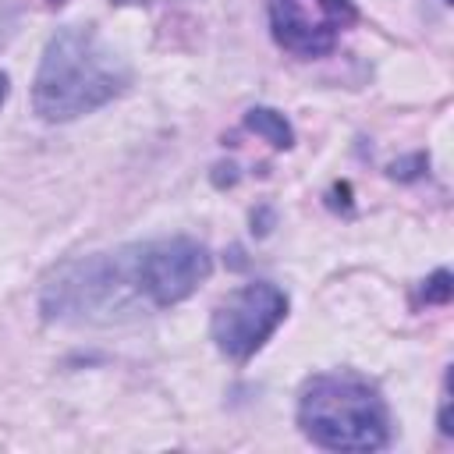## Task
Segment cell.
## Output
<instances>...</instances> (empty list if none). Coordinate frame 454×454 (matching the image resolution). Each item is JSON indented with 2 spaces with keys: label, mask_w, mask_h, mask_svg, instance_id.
I'll list each match as a JSON object with an SVG mask.
<instances>
[{
  "label": "cell",
  "mask_w": 454,
  "mask_h": 454,
  "mask_svg": "<svg viewBox=\"0 0 454 454\" xmlns=\"http://www.w3.org/2000/svg\"><path fill=\"white\" fill-rule=\"evenodd\" d=\"M135 255H138L142 291H145V298H149L153 309H170V305L184 301L213 273V255L195 238L138 241L135 245Z\"/></svg>",
  "instance_id": "obj_5"
},
{
  "label": "cell",
  "mask_w": 454,
  "mask_h": 454,
  "mask_svg": "<svg viewBox=\"0 0 454 454\" xmlns=\"http://www.w3.org/2000/svg\"><path fill=\"white\" fill-rule=\"evenodd\" d=\"M128 85V60L96 28L67 25L43 50L32 82V106L46 124H64L106 106Z\"/></svg>",
  "instance_id": "obj_1"
},
{
  "label": "cell",
  "mask_w": 454,
  "mask_h": 454,
  "mask_svg": "<svg viewBox=\"0 0 454 454\" xmlns=\"http://www.w3.org/2000/svg\"><path fill=\"white\" fill-rule=\"evenodd\" d=\"M7 89H11V85H7V74L0 71V106H4V99H7Z\"/></svg>",
  "instance_id": "obj_9"
},
{
  "label": "cell",
  "mask_w": 454,
  "mask_h": 454,
  "mask_svg": "<svg viewBox=\"0 0 454 454\" xmlns=\"http://www.w3.org/2000/svg\"><path fill=\"white\" fill-rule=\"evenodd\" d=\"M298 429L323 450H380L390 440V411L365 376L319 372L298 394Z\"/></svg>",
  "instance_id": "obj_3"
},
{
  "label": "cell",
  "mask_w": 454,
  "mask_h": 454,
  "mask_svg": "<svg viewBox=\"0 0 454 454\" xmlns=\"http://www.w3.org/2000/svg\"><path fill=\"white\" fill-rule=\"evenodd\" d=\"M270 32L294 57H323L358 21L355 0H270Z\"/></svg>",
  "instance_id": "obj_6"
},
{
  "label": "cell",
  "mask_w": 454,
  "mask_h": 454,
  "mask_svg": "<svg viewBox=\"0 0 454 454\" xmlns=\"http://www.w3.org/2000/svg\"><path fill=\"white\" fill-rule=\"evenodd\" d=\"M114 4H170V0H114Z\"/></svg>",
  "instance_id": "obj_10"
},
{
  "label": "cell",
  "mask_w": 454,
  "mask_h": 454,
  "mask_svg": "<svg viewBox=\"0 0 454 454\" xmlns=\"http://www.w3.org/2000/svg\"><path fill=\"white\" fill-rule=\"evenodd\" d=\"M245 128L255 131L259 138H266L273 149H291V142H294V131H291L287 117L270 110V106H252L245 114Z\"/></svg>",
  "instance_id": "obj_7"
},
{
  "label": "cell",
  "mask_w": 454,
  "mask_h": 454,
  "mask_svg": "<svg viewBox=\"0 0 454 454\" xmlns=\"http://www.w3.org/2000/svg\"><path fill=\"white\" fill-rule=\"evenodd\" d=\"M287 319V294L270 280H252L231 291L209 319V337L223 358L245 365Z\"/></svg>",
  "instance_id": "obj_4"
},
{
  "label": "cell",
  "mask_w": 454,
  "mask_h": 454,
  "mask_svg": "<svg viewBox=\"0 0 454 454\" xmlns=\"http://www.w3.org/2000/svg\"><path fill=\"white\" fill-rule=\"evenodd\" d=\"M50 4H64V0H50Z\"/></svg>",
  "instance_id": "obj_11"
},
{
  "label": "cell",
  "mask_w": 454,
  "mask_h": 454,
  "mask_svg": "<svg viewBox=\"0 0 454 454\" xmlns=\"http://www.w3.org/2000/svg\"><path fill=\"white\" fill-rule=\"evenodd\" d=\"M450 291H454V284H450V273H447V270H436V273L422 284V298L433 301V305H447V301H450Z\"/></svg>",
  "instance_id": "obj_8"
},
{
  "label": "cell",
  "mask_w": 454,
  "mask_h": 454,
  "mask_svg": "<svg viewBox=\"0 0 454 454\" xmlns=\"http://www.w3.org/2000/svg\"><path fill=\"white\" fill-rule=\"evenodd\" d=\"M39 309L50 323L71 326H121L156 312L142 291L135 245L78 255L57 266L43 284Z\"/></svg>",
  "instance_id": "obj_2"
}]
</instances>
